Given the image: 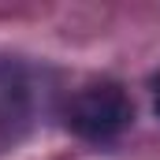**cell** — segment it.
<instances>
[{
    "instance_id": "1",
    "label": "cell",
    "mask_w": 160,
    "mask_h": 160,
    "mask_svg": "<svg viewBox=\"0 0 160 160\" xmlns=\"http://www.w3.org/2000/svg\"><path fill=\"white\" fill-rule=\"evenodd\" d=\"M134 123V101L116 82L86 86L67 104V127L86 142H112Z\"/></svg>"
},
{
    "instance_id": "2",
    "label": "cell",
    "mask_w": 160,
    "mask_h": 160,
    "mask_svg": "<svg viewBox=\"0 0 160 160\" xmlns=\"http://www.w3.org/2000/svg\"><path fill=\"white\" fill-rule=\"evenodd\" d=\"M34 112V86L22 63H0V127H19Z\"/></svg>"
},
{
    "instance_id": "3",
    "label": "cell",
    "mask_w": 160,
    "mask_h": 160,
    "mask_svg": "<svg viewBox=\"0 0 160 160\" xmlns=\"http://www.w3.org/2000/svg\"><path fill=\"white\" fill-rule=\"evenodd\" d=\"M153 112H157V116H160V78L153 82Z\"/></svg>"
}]
</instances>
